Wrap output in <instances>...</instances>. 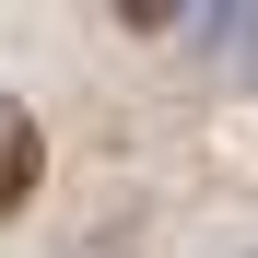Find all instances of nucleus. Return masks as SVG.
Here are the masks:
<instances>
[{"label": "nucleus", "mask_w": 258, "mask_h": 258, "mask_svg": "<svg viewBox=\"0 0 258 258\" xmlns=\"http://www.w3.org/2000/svg\"><path fill=\"white\" fill-rule=\"evenodd\" d=\"M24 200H35V117L0 106V211H24Z\"/></svg>", "instance_id": "f257e3e1"}]
</instances>
